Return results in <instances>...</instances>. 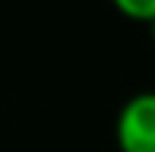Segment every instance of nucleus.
<instances>
[{
  "label": "nucleus",
  "mask_w": 155,
  "mask_h": 152,
  "mask_svg": "<svg viewBox=\"0 0 155 152\" xmlns=\"http://www.w3.org/2000/svg\"><path fill=\"white\" fill-rule=\"evenodd\" d=\"M120 16L133 19V22H155V0H111Z\"/></svg>",
  "instance_id": "2"
},
{
  "label": "nucleus",
  "mask_w": 155,
  "mask_h": 152,
  "mask_svg": "<svg viewBox=\"0 0 155 152\" xmlns=\"http://www.w3.org/2000/svg\"><path fill=\"white\" fill-rule=\"evenodd\" d=\"M149 35H152V41H155V22H149Z\"/></svg>",
  "instance_id": "3"
},
{
  "label": "nucleus",
  "mask_w": 155,
  "mask_h": 152,
  "mask_svg": "<svg viewBox=\"0 0 155 152\" xmlns=\"http://www.w3.org/2000/svg\"><path fill=\"white\" fill-rule=\"evenodd\" d=\"M117 152H155V92H136L114 121Z\"/></svg>",
  "instance_id": "1"
}]
</instances>
